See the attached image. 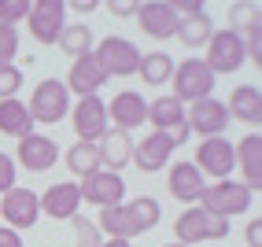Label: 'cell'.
Masks as SVG:
<instances>
[{"instance_id": "28", "label": "cell", "mask_w": 262, "mask_h": 247, "mask_svg": "<svg viewBox=\"0 0 262 247\" xmlns=\"http://www.w3.org/2000/svg\"><path fill=\"white\" fill-rule=\"evenodd\" d=\"M126 214H129V221H133V229H137V236L141 233H148V229H155L159 225V203H155L151 196H137L133 203H126Z\"/></svg>"}, {"instance_id": "39", "label": "cell", "mask_w": 262, "mask_h": 247, "mask_svg": "<svg viewBox=\"0 0 262 247\" xmlns=\"http://www.w3.org/2000/svg\"><path fill=\"white\" fill-rule=\"evenodd\" d=\"M107 11H111V15H137V4H122V0H111Z\"/></svg>"}, {"instance_id": "32", "label": "cell", "mask_w": 262, "mask_h": 247, "mask_svg": "<svg viewBox=\"0 0 262 247\" xmlns=\"http://www.w3.org/2000/svg\"><path fill=\"white\" fill-rule=\"evenodd\" d=\"M30 15V0H0V26H19Z\"/></svg>"}, {"instance_id": "41", "label": "cell", "mask_w": 262, "mask_h": 247, "mask_svg": "<svg viewBox=\"0 0 262 247\" xmlns=\"http://www.w3.org/2000/svg\"><path fill=\"white\" fill-rule=\"evenodd\" d=\"M100 247H129V240H103Z\"/></svg>"}, {"instance_id": "12", "label": "cell", "mask_w": 262, "mask_h": 247, "mask_svg": "<svg viewBox=\"0 0 262 247\" xmlns=\"http://www.w3.org/2000/svg\"><path fill=\"white\" fill-rule=\"evenodd\" d=\"M78 192H81V203H96L103 210V207H118L122 199H126V181H122V173L96 170V173H89V177L78 185Z\"/></svg>"}, {"instance_id": "30", "label": "cell", "mask_w": 262, "mask_h": 247, "mask_svg": "<svg viewBox=\"0 0 262 247\" xmlns=\"http://www.w3.org/2000/svg\"><path fill=\"white\" fill-rule=\"evenodd\" d=\"M67 170H71V173H78L81 181L89 177V173H96V170H100L96 144H81V140H78V144H74L71 151H67Z\"/></svg>"}, {"instance_id": "16", "label": "cell", "mask_w": 262, "mask_h": 247, "mask_svg": "<svg viewBox=\"0 0 262 247\" xmlns=\"http://www.w3.org/2000/svg\"><path fill=\"white\" fill-rule=\"evenodd\" d=\"M56 159H59L56 140L37 137V133H30V137L19 140V166H23V170H30V173H48L52 166H56Z\"/></svg>"}, {"instance_id": "33", "label": "cell", "mask_w": 262, "mask_h": 247, "mask_svg": "<svg viewBox=\"0 0 262 247\" xmlns=\"http://www.w3.org/2000/svg\"><path fill=\"white\" fill-rule=\"evenodd\" d=\"M19 85H23V70L19 66H0V100H15L19 96Z\"/></svg>"}, {"instance_id": "27", "label": "cell", "mask_w": 262, "mask_h": 247, "mask_svg": "<svg viewBox=\"0 0 262 247\" xmlns=\"http://www.w3.org/2000/svg\"><path fill=\"white\" fill-rule=\"evenodd\" d=\"M137 74L144 78V85H166L173 78V59L166 56V52H148V56H141Z\"/></svg>"}, {"instance_id": "4", "label": "cell", "mask_w": 262, "mask_h": 247, "mask_svg": "<svg viewBox=\"0 0 262 247\" xmlns=\"http://www.w3.org/2000/svg\"><path fill=\"white\" fill-rule=\"evenodd\" d=\"M141 56H144V52H137V44L126 41V37H103L93 48V59L100 63V70L107 78H129V74H137Z\"/></svg>"}, {"instance_id": "8", "label": "cell", "mask_w": 262, "mask_h": 247, "mask_svg": "<svg viewBox=\"0 0 262 247\" xmlns=\"http://www.w3.org/2000/svg\"><path fill=\"white\" fill-rule=\"evenodd\" d=\"M26 23H30L33 41L56 44L59 33H63V26H67V4H63V0H37V4H30Z\"/></svg>"}, {"instance_id": "11", "label": "cell", "mask_w": 262, "mask_h": 247, "mask_svg": "<svg viewBox=\"0 0 262 247\" xmlns=\"http://www.w3.org/2000/svg\"><path fill=\"white\" fill-rule=\"evenodd\" d=\"M0 214H4L8 229H15V233H19V229L37 225V218H41V199H37V192L15 185L11 192H4V199H0Z\"/></svg>"}, {"instance_id": "24", "label": "cell", "mask_w": 262, "mask_h": 247, "mask_svg": "<svg viewBox=\"0 0 262 247\" xmlns=\"http://www.w3.org/2000/svg\"><path fill=\"white\" fill-rule=\"evenodd\" d=\"M148 122L155 126V133H170L185 122V107L173 96H159V100L148 103Z\"/></svg>"}, {"instance_id": "1", "label": "cell", "mask_w": 262, "mask_h": 247, "mask_svg": "<svg viewBox=\"0 0 262 247\" xmlns=\"http://www.w3.org/2000/svg\"><path fill=\"white\" fill-rule=\"evenodd\" d=\"M173 236L181 247H196L203 240H225L229 236V221L218 214H207L203 207H188L185 214L173 221Z\"/></svg>"}, {"instance_id": "21", "label": "cell", "mask_w": 262, "mask_h": 247, "mask_svg": "<svg viewBox=\"0 0 262 247\" xmlns=\"http://www.w3.org/2000/svg\"><path fill=\"white\" fill-rule=\"evenodd\" d=\"M170 155H173L170 137H166V133H151V137H144L141 144L133 148V159H129V163H137V170H144V173H159V170L166 166Z\"/></svg>"}, {"instance_id": "36", "label": "cell", "mask_w": 262, "mask_h": 247, "mask_svg": "<svg viewBox=\"0 0 262 247\" xmlns=\"http://www.w3.org/2000/svg\"><path fill=\"white\" fill-rule=\"evenodd\" d=\"M15 188V159L0 151V196Z\"/></svg>"}, {"instance_id": "2", "label": "cell", "mask_w": 262, "mask_h": 247, "mask_svg": "<svg viewBox=\"0 0 262 247\" xmlns=\"http://www.w3.org/2000/svg\"><path fill=\"white\" fill-rule=\"evenodd\" d=\"M173 100L181 103H200V100H207L211 96V89H214V74H211V66H207L203 59H185V63H178L173 66Z\"/></svg>"}, {"instance_id": "17", "label": "cell", "mask_w": 262, "mask_h": 247, "mask_svg": "<svg viewBox=\"0 0 262 247\" xmlns=\"http://www.w3.org/2000/svg\"><path fill=\"white\" fill-rule=\"evenodd\" d=\"M233 151H236V166L244 173L240 185L248 188V192H258L262 188V137L258 133H248Z\"/></svg>"}, {"instance_id": "34", "label": "cell", "mask_w": 262, "mask_h": 247, "mask_svg": "<svg viewBox=\"0 0 262 247\" xmlns=\"http://www.w3.org/2000/svg\"><path fill=\"white\" fill-rule=\"evenodd\" d=\"M258 19H262L258 4H236V8H233V33H244L248 26H255Z\"/></svg>"}, {"instance_id": "42", "label": "cell", "mask_w": 262, "mask_h": 247, "mask_svg": "<svg viewBox=\"0 0 262 247\" xmlns=\"http://www.w3.org/2000/svg\"><path fill=\"white\" fill-rule=\"evenodd\" d=\"M166 247H181V243H166Z\"/></svg>"}, {"instance_id": "25", "label": "cell", "mask_w": 262, "mask_h": 247, "mask_svg": "<svg viewBox=\"0 0 262 247\" xmlns=\"http://www.w3.org/2000/svg\"><path fill=\"white\" fill-rule=\"evenodd\" d=\"M100 233H107V240H133L137 236V229L126 214V203H118V207H103L100 210V218L93 221Z\"/></svg>"}, {"instance_id": "31", "label": "cell", "mask_w": 262, "mask_h": 247, "mask_svg": "<svg viewBox=\"0 0 262 247\" xmlns=\"http://www.w3.org/2000/svg\"><path fill=\"white\" fill-rule=\"evenodd\" d=\"M71 225H74V247H100V243H103L100 229H96L89 218L74 214V218H71Z\"/></svg>"}, {"instance_id": "7", "label": "cell", "mask_w": 262, "mask_h": 247, "mask_svg": "<svg viewBox=\"0 0 262 247\" xmlns=\"http://www.w3.org/2000/svg\"><path fill=\"white\" fill-rule=\"evenodd\" d=\"M196 166L203 177H214V181H229V173L236 166V151L225 137H207L203 144H196Z\"/></svg>"}, {"instance_id": "9", "label": "cell", "mask_w": 262, "mask_h": 247, "mask_svg": "<svg viewBox=\"0 0 262 247\" xmlns=\"http://www.w3.org/2000/svg\"><path fill=\"white\" fill-rule=\"evenodd\" d=\"M185 126L188 133H196V137H222L225 126H229V111H225V103L214 100V96H207L200 103H192V107L185 111Z\"/></svg>"}, {"instance_id": "19", "label": "cell", "mask_w": 262, "mask_h": 247, "mask_svg": "<svg viewBox=\"0 0 262 247\" xmlns=\"http://www.w3.org/2000/svg\"><path fill=\"white\" fill-rule=\"evenodd\" d=\"M96 155H100V166H107L111 173L126 170V166H129V159H133V140H129V133L107 129V133L96 140Z\"/></svg>"}, {"instance_id": "37", "label": "cell", "mask_w": 262, "mask_h": 247, "mask_svg": "<svg viewBox=\"0 0 262 247\" xmlns=\"http://www.w3.org/2000/svg\"><path fill=\"white\" fill-rule=\"evenodd\" d=\"M244 240H248V247H262V218H255L244 229Z\"/></svg>"}, {"instance_id": "6", "label": "cell", "mask_w": 262, "mask_h": 247, "mask_svg": "<svg viewBox=\"0 0 262 247\" xmlns=\"http://www.w3.org/2000/svg\"><path fill=\"white\" fill-rule=\"evenodd\" d=\"M244 41H240V33L233 30H214L211 33V41H207V66H211V74H233V70L244 66Z\"/></svg>"}, {"instance_id": "22", "label": "cell", "mask_w": 262, "mask_h": 247, "mask_svg": "<svg viewBox=\"0 0 262 247\" xmlns=\"http://www.w3.org/2000/svg\"><path fill=\"white\" fill-rule=\"evenodd\" d=\"M225 111H229V118H240L244 126H255V133H258V122H262V93H258V85H236Z\"/></svg>"}, {"instance_id": "38", "label": "cell", "mask_w": 262, "mask_h": 247, "mask_svg": "<svg viewBox=\"0 0 262 247\" xmlns=\"http://www.w3.org/2000/svg\"><path fill=\"white\" fill-rule=\"evenodd\" d=\"M0 247H23V236L15 233V229H8V225H0Z\"/></svg>"}, {"instance_id": "3", "label": "cell", "mask_w": 262, "mask_h": 247, "mask_svg": "<svg viewBox=\"0 0 262 247\" xmlns=\"http://www.w3.org/2000/svg\"><path fill=\"white\" fill-rule=\"evenodd\" d=\"M200 207L207 210V214H218L229 221L233 214H244V210L251 207V192L244 188L240 181H214V185H207L200 192Z\"/></svg>"}, {"instance_id": "23", "label": "cell", "mask_w": 262, "mask_h": 247, "mask_svg": "<svg viewBox=\"0 0 262 247\" xmlns=\"http://www.w3.org/2000/svg\"><path fill=\"white\" fill-rule=\"evenodd\" d=\"M0 133L4 137H15V140H23L33 133V118L26 111V103L15 96V100H0Z\"/></svg>"}, {"instance_id": "29", "label": "cell", "mask_w": 262, "mask_h": 247, "mask_svg": "<svg viewBox=\"0 0 262 247\" xmlns=\"http://www.w3.org/2000/svg\"><path fill=\"white\" fill-rule=\"evenodd\" d=\"M59 48H63V56H74V59H81V56H89L93 52V30L89 26H63V33H59V41H56Z\"/></svg>"}, {"instance_id": "40", "label": "cell", "mask_w": 262, "mask_h": 247, "mask_svg": "<svg viewBox=\"0 0 262 247\" xmlns=\"http://www.w3.org/2000/svg\"><path fill=\"white\" fill-rule=\"evenodd\" d=\"M74 15H89V11H96V4H93V0H81V4H78V0H74Z\"/></svg>"}, {"instance_id": "20", "label": "cell", "mask_w": 262, "mask_h": 247, "mask_svg": "<svg viewBox=\"0 0 262 247\" xmlns=\"http://www.w3.org/2000/svg\"><path fill=\"white\" fill-rule=\"evenodd\" d=\"M166 188H170V196L178 203H200V192L207 188V181L192 163H173L170 177H166Z\"/></svg>"}, {"instance_id": "5", "label": "cell", "mask_w": 262, "mask_h": 247, "mask_svg": "<svg viewBox=\"0 0 262 247\" xmlns=\"http://www.w3.org/2000/svg\"><path fill=\"white\" fill-rule=\"evenodd\" d=\"M30 118L33 122H59V118H67L71 115V93H67V85L63 81H56V78H45L37 89H33V96H30Z\"/></svg>"}, {"instance_id": "15", "label": "cell", "mask_w": 262, "mask_h": 247, "mask_svg": "<svg viewBox=\"0 0 262 247\" xmlns=\"http://www.w3.org/2000/svg\"><path fill=\"white\" fill-rule=\"evenodd\" d=\"M41 210L56 221H71L81 207V192H78V181H59V185H48V192H41Z\"/></svg>"}, {"instance_id": "10", "label": "cell", "mask_w": 262, "mask_h": 247, "mask_svg": "<svg viewBox=\"0 0 262 247\" xmlns=\"http://www.w3.org/2000/svg\"><path fill=\"white\" fill-rule=\"evenodd\" d=\"M71 122H74V133L81 144H96L107 133V103L100 96H81L78 107L71 111Z\"/></svg>"}, {"instance_id": "26", "label": "cell", "mask_w": 262, "mask_h": 247, "mask_svg": "<svg viewBox=\"0 0 262 247\" xmlns=\"http://www.w3.org/2000/svg\"><path fill=\"white\" fill-rule=\"evenodd\" d=\"M211 33H214V23L207 19V11H203V15H192V19H181L173 37H178L185 48H203L211 41Z\"/></svg>"}, {"instance_id": "13", "label": "cell", "mask_w": 262, "mask_h": 247, "mask_svg": "<svg viewBox=\"0 0 262 247\" xmlns=\"http://www.w3.org/2000/svg\"><path fill=\"white\" fill-rule=\"evenodd\" d=\"M107 118L115 122V129L129 133V129H137V126H144V122H148V100L141 93H133V89H122L107 103Z\"/></svg>"}, {"instance_id": "14", "label": "cell", "mask_w": 262, "mask_h": 247, "mask_svg": "<svg viewBox=\"0 0 262 247\" xmlns=\"http://www.w3.org/2000/svg\"><path fill=\"white\" fill-rule=\"evenodd\" d=\"M137 23H141V30L148 33V37L166 41V37L178 33V23L181 19H178V11H173L170 0H148V4L137 8Z\"/></svg>"}, {"instance_id": "35", "label": "cell", "mask_w": 262, "mask_h": 247, "mask_svg": "<svg viewBox=\"0 0 262 247\" xmlns=\"http://www.w3.org/2000/svg\"><path fill=\"white\" fill-rule=\"evenodd\" d=\"M15 56H19V33L11 26H0V66H11Z\"/></svg>"}, {"instance_id": "18", "label": "cell", "mask_w": 262, "mask_h": 247, "mask_svg": "<svg viewBox=\"0 0 262 247\" xmlns=\"http://www.w3.org/2000/svg\"><path fill=\"white\" fill-rule=\"evenodd\" d=\"M67 93H78V96H96L100 85H107V74L100 70V63L93 59V52L89 56H81L71 63V74H67Z\"/></svg>"}]
</instances>
